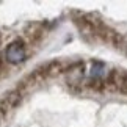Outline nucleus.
Returning <instances> with one entry per match:
<instances>
[{
  "mask_svg": "<svg viewBox=\"0 0 127 127\" xmlns=\"http://www.w3.org/2000/svg\"><path fill=\"white\" fill-rule=\"evenodd\" d=\"M27 57V50H25V44L22 39H16L13 41L5 50V58L6 61L13 63V64H17V63H22Z\"/></svg>",
  "mask_w": 127,
  "mask_h": 127,
  "instance_id": "nucleus-1",
  "label": "nucleus"
},
{
  "mask_svg": "<svg viewBox=\"0 0 127 127\" xmlns=\"http://www.w3.org/2000/svg\"><path fill=\"white\" fill-rule=\"evenodd\" d=\"M22 96H24V93L21 90H17V88H16V90L8 91L6 94L0 99V111H2L3 115H6L11 110H14L17 105H21Z\"/></svg>",
  "mask_w": 127,
  "mask_h": 127,
  "instance_id": "nucleus-2",
  "label": "nucleus"
},
{
  "mask_svg": "<svg viewBox=\"0 0 127 127\" xmlns=\"http://www.w3.org/2000/svg\"><path fill=\"white\" fill-rule=\"evenodd\" d=\"M107 86L119 90L123 94H127V71H118L113 69L108 74V79L105 80Z\"/></svg>",
  "mask_w": 127,
  "mask_h": 127,
  "instance_id": "nucleus-3",
  "label": "nucleus"
},
{
  "mask_svg": "<svg viewBox=\"0 0 127 127\" xmlns=\"http://www.w3.org/2000/svg\"><path fill=\"white\" fill-rule=\"evenodd\" d=\"M42 33H44V25L39 22H33V24H28L25 27V36L28 38L30 42H36L42 38Z\"/></svg>",
  "mask_w": 127,
  "mask_h": 127,
  "instance_id": "nucleus-4",
  "label": "nucleus"
},
{
  "mask_svg": "<svg viewBox=\"0 0 127 127\" xmlns=\"http://www.w3.org/2000/svg\"><path fill=\"white\" fill-rule=\"evenodd\" d=\"M105 74V64L102 61H93L91 63V71L90 75L91 79H102V75Z\"/></svg>",
  "mask_w": 127,
  "mask_h": 127,
  "instance_id": "nucleus-5",
  "label": "nucleus"
},
{
  "mask_svg": "<svg viewBox=\"0 0 127 127\" xmlns=\"http://www.w3.org/2000/svg\"><path fill=\"white\" fill-rule=\"evenodd\" d=\"M44 66H46L47 77H55V75H58V74L63 71L61 61H49V63H46Z\"/></svg>",
  "mask_w": 127,
  "mask_h": 127,
  "instance_id": "nucleus-6",
  "label": "nucleus"
},
{
  "mask_svg": "<svg viewBox=\"0 0 127 127\" xmlns=\"http://www.w3.org/2000/svg\"><path fill=\"white\" fill-rule=\"evenodd\" d=\"M121 49H123V52L127 55V38H126V41H124V44H123V47H121Z\"/></svg>",
  "mask_w": 127,
  "mask_h": 127,
  "instance_id": "nucleus-7",
  "label": "nucleus"
},
{
  "mask_svg": "<svg viewBox=\"0 0 127 127\" xmlns=\"http://www.w3.org/2000/svg\"><path fill=\"white\" fill-rule=\"evenodd\" d=\"M2 71H3V60L0 58V72H2ZM0 77H2V75H0Z\"/></svg>",
  "mask_w": 127,
  "mask_h": 127,
  "instance_id": "nucleus-8",
  "label": "nucleus"
},
{
  "mask_svg": "<svg viewBox=\"0 0 127 127\" xmlns=\"http://www.w3.org/2000/svg\"><path fill=\"white\" fill-rule=\"evenodd\" d=\"M2 119H3V113L0 111V123H2Z\"/></svg>",
  "mask_w": 127,
  "mask_h": 127,
  "instance_id": "nucleus-9",
  "label": "nucleus"
}]
</instances>
